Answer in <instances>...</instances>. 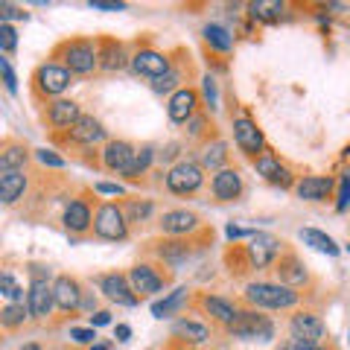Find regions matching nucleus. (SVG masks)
Returning <instances> with one entry per match:
<instances>
[{"instance_id": "obj_1", "label": "nucleus", "mask_w": 350, "mask_h": 350, "mask_svg": "<svg viewBox=\"0 0 350 350\" xmlns=\"http://www.w3.org/2000/svg\"><path fill=\"white\" fill-rule=\"evenodd\" d=\"M213 243V228H202L199 234L193 237H163V239H152L149 243V254L167 262L170 269H178L184 266L187 260H193L196 254H202V251Z\"/></svg>"}, {"instance_id": "obj_2", "label": "nucleus", "mask_w": 350, "mask_h": 350, "mask_svg": "<svg viewBox=\"0 0 350 350\" xmlns=\"http://www.w3.org/2000/svg\"><path fill=\"white\" fill-rule=\"evenodd\" d=\"M50 59L68 68L73 76H91L94 70H100V47H96V38H64L53 47Z\"/></svg>"}, {"instance_id": "obj_3", "label": "nucleus", "mask_w": 350, "mask_h": 350, "mask_svg": "<svg viewBox=\"0 0 350 350\" xmlns=\"http://www.w3.org/2000/svg\"><path fill=\"white\" fill-rule=\"evenodd\" d=\"M243 301L251 310H292L301 304V292L271 280H251L243 289Z\"/></svg>"}, {"instance_id": "obj_4", "label": "nucleus", "mask_w": 350, "mask_h": 350, "mask_svg": "<svg viewBox=\"0 0 350 350\" xmlns=\"http://www.w3.org/2000/svg\"><path fill=\"white\" fill-rule=\"evenodd\" d=\"M73 85V73L56 62H41L29 76V91L38 103L62 100V94Z\"/></svg>"}, {"instance_id": "obj_5", "label": "nucleus", "mask_w": 350, "mask_h": 350, "mask_svg": "<svg viewBox=\"0 0 350 350\" xmlns=\"http://www.w3.org/2000/svg\"><path fill=\"white\" fill-rule=\"evenodd\" d=\"M129 280H131V289L137 292V298H152V295L163 292L167 286H172V269L167 262H137V266H131L129 271Z\"/></svg>"}, {"instance_id": "obj_6", "label": "nucleus", "mask_w": 350, "mask_h": 350, "mask_svg": "<svg viewBox=\"0 0 350 350\" xmlns=\"http://www.w3.org/2000/svg\"><path fill=\"white\" fill-rule=\"evenodd\" d=\"M96 204H100L96 193H94V196L88 193V190L76 193L73 199L64 204V211H62V225H64V231H68L70 237H85V234H91V231H94V211H96Z\"/></svg>"}, {"instance_id": "obj_7", "label": "nucleus", "mask_w": 350, "mask_h": 350, "mask_svg": "<svg viewBox=\"0 0 350 350\" xmlns=\"http://www.w3.org/2000/svg\"><path fill=\"white\" fill-rule=\"evenodd\" d=\"M96 239H108V243H123L129 239V219L123 213L120 202H100L94 211V231Z\"/></svg>"}, {"instance_id": "obj_8", "label": "nucleus", "mask_w": 350, "mask_h": 350, "mask_svg": "<svg viewBox=\"0 0 350 350\" xmlns=\"http://www.w3.org/2000/svg\"><path fill=\"white\" fill-rule=\"evenodd\" d=\"M129 68L135 70V76H144V79L158 82L172 70V53H163V50L155 47V44L144 41V44H137L135 53H131Z\"/></svg>"}, {"instance_id": "obj_9", "label": "nucleus", "mask_w": 350, "mask_h": 350, "mask_svg": "<svg viewBox=\"0 0 350 350\" xmlns=\"http://www.w3.org/2000/svg\"><path fill=\"white\" fill-rule=\"evenodd\" d=\"M50 140L56 146H64V149H70V146H76V149H91L94 144L105 140V126L94 114H82L68 131H62V135H50Z\"/></svg>"}, {"instance_id": "obj_10", "label": "nucleus", "mask_w": 350, "mask_h": 350, "mask_svg": "<svg viewBox=\"0 0 350 350\" xmlns=\"http://www.w3.org/2000/svg\"><path fill=\"white\" fill-rule=\"evenodd\" d=\"M228 333L234 338H243V342H266V338L275 336V324H271V319L262 310L245 306V310H239L237 321L228 327Z\"/></svg>"}, {"instance_id": "obj_11", "label": "nucleus", "mask_w": 350, "mask_h": 350, "mask_svg": "<svg viewBox=\"0 0 350 350\" xmlns=\"http://www.w3.org/2000/svg\"><path fill=\"white\" fill-rule=\"evenodd\" d=\"M234 144L243 155L254 163L262 152H266V137H262V129L257 126V120L251 114H239L234 117Z\"/></svg>"}, {"instance_id": "obj_12", "label": "nucleus", "mask_w": 350, "mask_h": 350, "mask_svg": "<svg viewBox=\"0 0 350 350\" xmlns=\"http://www.w3.org/2000/svg\"><path fill=\"white\" fill-rule=\"evenodd\" d=\"M163 184H167V190L172 196H196L204 184V170H202V163L184 158V161L175 163V167H170Z\"/></svg>"}, {"instance_id": "obj_13", "label": "nucleus", "mask_w": 350, "mask_h": 350, "mask_svg": "<svg viewBox=\"0 0 350 350\" xmlns=\"http://www.w3.org/2000/svg\"><path fill=\"white\" fill-rule=\"evenodd\" d=\"M289 336L298 345H321L327 338V324L315 310H298L289 319Z\"/></svg>"}, {"instance_id": "obj_14", "label": "nucleus", "mask_w": 350, "mask_h": 350, "mask_svg": "<svg viewBox=\"0 0 350 350\" xmlns=\"http://www.w3.org/2000/svg\"><path fill=\"white\" fill-rule=\"evenodd\" d=\"M254 170H257V175L262 181H269V184H275V187H280V190H295V175H292V170H289V163L283 161L275 149H266L262 155L254 161Z\"/></svg>"}, {"instance_id": "obj_15", "label": "nucleus", "mask_w": 350, "mask_h": 350, "mask_svg": "<svg viewBox=\"0 0 350 350\" xmlns=\"http://www.w3.org/2000/svg\"><path fill=\"white\" fill-rule=\"evenodd\" d=\"M248 254H251V262H254V271L260 269H271L275 260L280 257V251L286 248L283 239H278L275 234H266V231H254L248 237Z\"/></svg>"}, {"instance_id": "obj_16", "label": "nucleus", "mask_w": 350, "mask_h": 350, "mask_svg": "<svg viewBox=\"0 0 350 350\" xmlns=\"http://www.w3.org/2000/svg\"><path fill=\"white\" fill-rule=\"evenodd\" d=\"M96 286H100V292L117 306H137L140 304L137 292L131 289L129 275H123V271H105V275L96 278Z\"/></svg>"}, {"instance_id": "obj_17", "label": "nucleus", "mask_w": 350, "mask_h": 350, "mask_svg": "<svg viewBox=\"0 0 350 350\" xmlns=\"http://www.w3.org/2000/svg\"><path fill=\"white\" fill-rule=\"evenodd\" d=\"M79 117H82L79 103L64 100V96H62V100L47 103V108L41 111V120H44V126L50 129V135H62V131H68Z\"/></svg>"}, {"instance_id": "obj_18", "label": "nucleus", "mask_w": 350, "mask_h": 350, "mask_svg": "<svg viewBox=\"0 0 350 350\" xmlns=\"http://www.w3.org/2000/svg\"><path fill=\"white\" fill-rule=\"evenodd\" d=\"M27 306L36 321H47L53 306H56V289H53L50 278H32L29 292H27Z\"/></svg>"}, {"instance_id": "obj_19", "label": "nucleus", "mask_w": 350, "mask_h": 350, "mask_svg": "<svg viewBox=\"0 0 350 350\" xmlns=\"http://www.w3.org/2000/svg\"><path fill=\"white\" fill-rule=\"evenodd\" d=\"M271 271L278 275V283H283V286H292V289H298V286H304V283H310V271H306L304 260L295 254L289 245L280 251V257L275 260Z\"/></svg>"}, {"instance_id": "obj_20", "label": "nucleus", "mask_w": 350, "mask_h": 350, "mask_svg": "<svg viewBox=\"0 0 350 350\" xmlns=\"http://www.w3.org/2000/svg\"><path fill=\"white\" fill-rule=\"evenodd\" d=\"M196 306H199L204 315H211L213 324L225 327V330L237 321V315H239V306L234 301L222 298V295H211V292H199V295H196Z\"/></svg>"}, {"instance_id": "obj_21", "label": "nucleus", "mask_w": 350, "mask_h": 350, "mask_svg": "<svg viewBox=\"0 0 350 350\" xmlns=\"http://www.w3.org/2000/svg\"><path fill=\"white\" fill-rule=\"evenodd\" d=\"M53 289H56V306L64 315H73L82 310V301H85V286L79 283V278L73 275H56L53 280Z\"/></svg>"}, {"instance_id": "obj_22", "label": "nucleus", "mask_w": 350, "mask_h": 350, "mask_svg": "<svg viewBox=\"0 0 350 350\" xmlns=\"http://www.w3.org/2000/svg\"><path fill=\"white\" fill-rule=\"evenodd\" d=\"M161 231L163 237H193L202 231V216L193 213V211H184V207H178V211H167L161 216Z\"/></svg>"}, {"instance_id": "obj_23", "label": "nucleus", "mask_w": 350, "mask_h": 350, "mask_svg": "<svg viewBox=\"0 0 350 350\" xmlns=\"http://www.w3.org/2000/svg\"><path fill=\"white\" fill-rule=\"evenodd\" d=\"M199 105H202L199 91H196L193 85H187V88H181V91H175V94L170 96L167 114H170L172 123H190V120L202 111Z\"/></svg>"}, {"instance_id": "obj_24", "label": "nucleus", "mask_w": 350, "mask_h": 350, "mask_svg": "<svg viewBox=\"0 0 350 350\" xmlns=\"http://www.w3.org/2000/svg\"><path fill=\"white\" fill-rule=\"evenodd\" d=\"M135 155H137V146L129 144V140H105L100 161H103V170H105V172L123 175V172L131 167Z\"/></svg>"}, {"instance_id": "obj_25", "label": "nucleus", "mask_w": 350, "mask_h": 350, "mask_svg": "<svg viewBox=\"0 0 350 350\" xmlns=\"http://www.w3.org/2000/svg\"><path fill=\"white\" fill-rule=\"evenodd\" d=\"M96 47H100V70L114 73L123 70L126 64H131V56L126 53V44L114 38V36H100L96 38Z\"/></svg>"}, {"instance_id": "obj_26", "label": "nucleus", "mask_w": 350, "mask_h": 350, "mask_svg": "<svg viewBox=\"0 0 350 350\" xmlns=\"http://www.w3.org/2000/svg\"><path fill=\"white\" fill-rule=\"evenodd\" d=\"M243 175L237 170L225 167V170H216L213 181H211V193L216 202H239V196H243Z\"/></svg>"}, {"instance_id": "obj_27", "label": "nucleus", "mask_w": 350, "mask_h": 350, "mask_svg": "<svg viewBox=\"0 0 350 350\" xmlns=\"http://www.w3.org/2000/svg\"><path fill=\"white\" fill-rule=\"evenodd\" d=\"M333 187H336V181L330 175H304L295 184V196L301 202H327L333 196Z\"/></svg>"}, {"instance_id": "obj_28", "label": "nucleus", "mask_w": 350, "mask_h": 350, "mask_svg": "<svg viewBox=\"0 0 350 350\" xmlns=\"http://www.w3.org/2000/svg\"><path fill=\"white\" fill-rule=\"evenodd\" d=\"M29 178L24 170H0V202L12 207L18 199H24Z\"/></svg>"}, {"instance_id": "obj_29", "label": "nucleus", "mask_w": 350, "mask_h": 350, "mask_svg": "<svg viewBox=\"0 0 350 350\" xmlns=\"http://www.w3.org/2000/svg\"><path fill=\"white\" fill-rule=\"evenodd\" d=\"M187 76H193V64H190V53H187V59L184 62H175L172 59V70L163 76V79L158 82H152V91L155 94H175V91H181V88H187L184 82H187Z\"/></svg>"}, {"instance_id": "obj_30", "label": "nucleus", "mask_w": 350, "mask_h": 350, "mask_svg": "<svg viewBox=\"0 0 350 350\" xmlns=\"http://www.w3.org/2000/svg\"><path fill=\"white\" fill-rule=\"evenodd\" d=\"M29 155H32V149L24 140L3 137V144H0V170H24Z\"/></svg>"}, {"instance_id": "obj_31", "label": "nucleus", "mask_w": 350, "mask_h": 350, "mask_svg": "<svg viewBox=\"0 0 350 350\" xmlns=\"http://www.w3.org/2000/svg\"><path fill=\"white\" fill-rule=\"evenodd\" d=\"M225 269H228V275L231 278H245L254 271V262H251V254H248V245L245 243H231L225 248Z\"/></svg>"}, {"instance_id": "obj_32", "label": "nucleus", "mask_w": 350, "mask_h": 350, "mask_svg": "<svg viewBox=\"0 0 350 350\" xmlns=\"http://www.w3.org/2000/svg\"><path fill=\"white\" fill-rule=\"evenodd\" d=\"M172 338H178V342H187V345H204L211 342V330H207V324L202 321H193V319H178L172 324Z\"/></svg>"}, {"instance_id": "obj_33", "label": "nucleus", "mask_w": 350, "mask_h": 350, "mask_svg": "<svg viewBox=\"0 0 350 350\" xmlns=\"http://www.w3.org/2000/svg\"><path fill=\"white\" fill-rule=\"evenodd\" d=\"M190 298H193V292H190L187 286L175 289V292H170V295H167V298H163V301L152 304V315H155V319H170V315L181 312L184 306H190Z\"/></svg>"}, {"instance_id": "obj_34", "label": "nucleus", "mask_w": 350, "mask_h": 350, "mask_svg": "<svg viewBox=\"0 0 350 350\" xmlns=\"http://www.w3.org/2000/svg\"><path fill=\"white\" fill-rule=\"evenodd\" d=\"M27 319H32V315H29V306H24V304H6L3 310H0V327H3V333L21 330V327L27 324Z\"/></svg>"}, {"instance_id": "obj_35", "label": "nucleus", "mask_w": 350, "mask_h": 350, "mask_svg": "<svg viewBox=\"0 0 350 350\" xmlns=\"http://www.w3.org/2000/svg\"><path fill=\"white\" fill-rule=\"evenodd\" d=\"M155 158H158L155 146H149V144L137 146V155H135V161H131V167L123 172V178H126V181H137L140 175L149 172V167H152V161H155Z\"/></svg>"}, {"instance_id": "obj_36", "label": "nucleus", "mask_w": 350, "mask_h": 350, "mask_svg": "<svg viewBox=\"0 0 350 350\" xmlns=\"http://www.w3.org/2000/svg\"><path fill=\"white\" fill-rule=\"evenodd\" d=\"M202 36L207 41V47L216 50V53H228L234 47V38H231V32H228L225 27H219V24H207L202 29Z\"/></svg>"}, {"instance_id": "obj_37", "label": "nucleus", "mask_w": 350, "mask_h": 350, "mask_svg": "<svg viewBox=\"0 0 350 350\" xmlns=\"http://www.w3.org/2000/svg\"><path fill=\"white\" fill-rule=\"evenodd\" d=\"M301 239L306 245H312L315 251H324L330 257H338V245L333 243V237H327L324 231H315V228H301Z\"/></svg>"}, {"instance_id": "obj_38", "label": "nucleus", "mask_w": 350, "mask_h": 350, "mask_svg": "<svg viewBox=\"0 0 350 350\" xmlns=\"http://www.w3.org/2000/svg\"><path fill=\"white\" fill-rule=\"evenodd\" d=\"M123 204V213H126V219L129 222H146V219L152 216V211H155V202L152 199H123L120 202Z\"/></svg>"}, {"instance_id": "obj_39", "label": "nucleus", "mask_w": 350, "mask_h": 350, "mask_svg": "<svg viewBox=\"0 0 350 350\" xmlns=\"http://www.w3.org/2000/svg\"><path fill=\"white\" fill-rule=\"evenodd\" d=\"M225 161H228V146L222 144V140H213V146H204V152H202V167L216 170V167H222Z\"/></svg>"}, {"instance_id": "obj_40", "label": "nucleus", "mask_w": 350, "mask_h": 350, "mask_svg": "<svg viewBox=\"0 0 350 350\" xmlns=\"http://www.w3.org/2000/svg\"><path fill=\"white\" fill-rule=\"evenodd\" d=\"M0 292H3V298L9 301V304H18L21 298H24V286H21V283L9 275V271H3V275H0Z\"/></svg>"}, {"instance_id": "obj_41", "label": "nucleus", "mask_w": 350, "mask_h": 350, "mask_svg": "<svg viewBox=\"0 0 350 350\" xmlns=\"http://www.w3.org/2000/svg\"><path fill=\"white\" fill-rule=\"evenodd\" d=\"M251 18H260V21H278L283 12V3H251Z\"/></svg>"}, {"instance_id": "obj_42", "label": "nucleus", "mask_w": 350, "mask_h": 350, "mask_svg": "<svg viewBox=\"0 0 350 350\" xmlns=\"http://www.w3.org/2000/svg\"><path fill=\"white\" fill-rule=\"evenodd\" d=\"M0 47H3V53L9 56V53H15L18 47V32L12 24H0Z\"/></svg>"}, {"instance_id": "obj_43", "label": "nucleus", "mask_w": 350, "mask_h": 350, "mask_svg": "<svg viewBox=\"0 0 350 350\" xmlns=\"http://www.w3.org/2000/svg\"><path fill=\"white\" fill-rule=\"evenodd\" d=\"M350 207V175H342V181H338V196H336V211L345 213Z\"/></svg>"}, {"instance_id": "obj_44", "label": "nucleus", "mask_w": 350, "mask_h": 350, "mask_svg": "<svg viewBox=\"0 0 350 350\" xmlns=\"http://www.w3.org/2000/svg\"><path fill=\"white\" fill-rule=\"evenodd\" d=\"M0 73H3V85L9 94H18V79L12 73V64H9V59H0Z\"/></svg>"}, {"instance_id": "obj_45", "label": "nucleus", "mask_w": 350, "mask_h": 350, "mask_svg": "<svg viewBox=\"0 0 350 350\" xmlns=\"http://www.w3.org/2000/svg\"><path fill=\"white\" fill-rule=\"evenodd\" d=\"M36 158L38 163H44V167H64V158H59L56 152H47V149H36Z\"/></svg>"}, {"instance_id": "obj_46", "label": "nucleus", "mask_w": 350, "mask_h": 350, "mask_svg": "<svg viewBox=\"0 0 350 350\" xmlns=\"http://www.w3.org/2000/svg\"><path fill=\"white\" fill-rule=\"evenodd\" d=\"M88 6L100 9V12H123V9H126V3H114V0H91Z\"/></svg>"}, {"instance_id": "obj_47", "label": "nucleus", "mask_w": 350, "mask_h": 350, "mask_svg": "<svg viewBox=\"0 0 350 350\" xmlns=\"http://www.w3.org/2000/svg\"><path fill=\"white\" fill-rule=\"evenodd\" d=\"M0 15H3V24H9V18H15V21H27L29 18L24 9H15V6H9V3H0Z\"/></svg>"}, {"instance_id": "obj_48", "label": "nucleus", "mask_w": 350, "mask_h": 350, "mask_svg": "<svg viewBox=\"0 0 350 350\" xmlns=\"http://www.w3.org/2000/svg\"><path fill=\"white\" fill-rule=\"evenodd\" d=\"M70 338H73L76 345H96L94 342L96 333L94 330H79V327H73V330H70Z\"/></svg>"}, {"instance_id": "obj_49", "label": "nucleus", "mask_w": 350, "mask_h": 350, "mask_svg": "<svg viewBox=\"0 0 350 350\" xmlns=\"http://www.w3.org/2000/svg\"><path fill=\"white\" fill-rule=\"evenodd\" d=\"M94 193H105V196H123V187L120 184H108V181H96Z\"/></svg>"}, {"instance_id": "obj_50", "label": "nucleus", "mask_w": 350, "mask_h": 350, "mask_svg": "<svg viewBox=\"0 0 350 350\" xmlns=\"http://www.w3.org/2000/svg\"><path fill=\"white\" fill-rule=\"evenodd\" d=\"M91 324H94V327L111 324V312H105V310H100V312H94V315H91Z\"/></svg>"}, {"instance_id": "obj_51", "label": "nucleus", "mask_w": 350, "mask_h": 350, "mask_svg": "<svg viewBox=\"0 0 350 350\" xmlns=\"http://www.w3.org/2000/svg\"><path fill=\"white\" fill-rule=\"evenodd\" d=\"M163 350H199V347H193L187 342H178V338H170V342L163 345Z\"/></svg>"}, {"instance_id": "obj_52", "label": "nucleus", "mask_w": 350, "mask_h": 350, "mask_svg": "<svg viewBox=\"0 0 350 350\" xmlns=\"http://www.w3.org/2000/svg\"><path fill=\"white\" fill-rule=\"evenodd\" d=\"M283 350H330V347H324V345H298V342H289Z\"/></svg>"}, {"instance_id": "obj_53", "label": "nucleus", "mask_w": 350, "mask_h": 350, "mask_svg": "<svg viewBox=\"0 0 350 350\" xmlns=\"http://www.w3.org/2000/svg\"><path fill=\"white\" fill-rule=\"evenodd\" d=\"M204 94H207V103H211V108L216 105V88H213V79H204Z\"/></svg>"}, {"instance_id": "obj_54", "label": "nucleus", "mask_w": 350, "mask_h": 350, "mask_svg": "<svg viewBox=\"0 0 350 350\" xmlns=\"http://www.w3.org/2000/svg\"><path fill=\"white\" fill-rule=\"evenodd\" d=\"M114 336H117V342H126V338L131 336V330L126 324H117V330H114Z\"/></svg>"}, {"instance_id": "obj_55", "label": "nucleus", "mask_w": 350, "mask_h": 350, "mask_svg": "<svg viewBox=\"0 0 350 350\" xmlns=\"http://www.w3.org/2000/svg\"><path fill=\"white\" fill-rule=\"evenodd\" d=\"M18 350H41V345H36V342H29V345H24V347H18Z\"/></svg>"}, {"instance_id": "obj_56", "label": "nucleus", "mask_w": 350, "mask_h": 350, "mask_svg": "<svg viewBox=\"0 0 350 350\" xmlns=\"http://www.w3.org/2000/svg\"><path fill=\"white\" fill-rule=\"evenodd\" d=\"M88 350H108V347H105V345H91Z\"/></svg>"}]
</instances>
